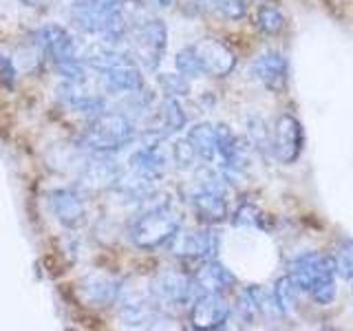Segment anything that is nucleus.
Returning <instances> with one entry per match:
<instances>
[{"instance_id": "1", "label": "nucleus", "mask_w": 353, "mask_h": 331, "mask_svg": "<svg viewBox=\"0 0 353 331\" xmlns=\"http://www.w3.org/2000/svg\"><path fill=\"white\" fill-rule=\"evenodd\" d=\"M71 18L82 33L102 38V42L117 44L126 38L128 25L119 0H75Z\"/></svg>"}, {"instance_id": "2", "label": "nucleus", "mask_w": 353, "mask_h": 331, "mask_svg": "<svg viewBox=\"0 0 353 331\" xmlns=\"http://www.w3.org/2000/svg\"><path fill=\"white\" fill-rule=\"evenodd\" d=\"M290 276L298 290L312 296L318 305H331L336 298V268L334 259L320 252H305L290 263Z\"/></svg>"}, {"instance_id": "3", "label": "nucleus", "mask_w": 353, "mask_h": 331, "mask_svg": "<svg viewBox=\"0 0 353 331\" xmlns=\"http://www.w3.org/2000/svg\"><path fill=\"white\" fill-rule=\"evenodd\" d=\"M181 230V217L170 208V203H154L132 221L130 241L141 250H157L168 245Z\"/></svg>"}, {"instance_id": "4", "label": "nucleus", "mask_w": 353, "mask_h": 331, "mask_svg": "<svg viewBox=\"0 0 353 331\" xmlns=\"http://www.w3.org/2000/svg\"><path fill=\"white\" fill-rule=\"evenodd\" d=\"M135 139V124L124 113H113V110H104L93 117L91 126L84 132V146L93 152L108 154L119 148L128 146Z\"/></svg>"}, {"instance_id": "5", "label": "nucleus", "mask_w": 353, "mask_h": 331, "mask_svg": "<svg viewBox=\"0 0 353 331\" xmlns=\"http://www.w3.org/2000/svg\"><path fill=\"white\" fill-rule=\"evenodd\" d=\"M168 31L161 20H146L132 31L130 36V58H135L139 66L154 71L163 60Z\"/></svg>"}, {"instance_id": "6", "label": "nucleus", "mask_w": 353, "mask_h": 331, "mask_svg": "<svg viewBox=\"0 0 353 331\" xmlns=\"http://www.w3.org/2000/svg\"><path fill=\"white\" fill-rule=\"evenodd\" d=\"M221 179H223V177H221ZM221 179L201 181L194 188V192L190 197V203H192L196 219L203 221L208 225L223 223V221L230 217L228 197H225L223 185L219 183Z\"/></svg>"}, {"instance_id": "7", "label": "nucleus", "mask_w": 353, "mask_h": 331, "mask_svg": "<svg viewBox=\"0 0 353 331\" xmlns=\"http://www.w3.org/2000/svg\"><path fill=\"white\" fill-rule=\"evenodd\" d=\"M305 132L294 115L283 113L272 124V154L281 163H294L303 152Z\"/></svg>"}, {"instance_id": "8", "label": "nucleus", "mask_w": 353, "mask_h": 331, "mask_svg": "<svg viewBox=\"0 0 353 331\" xmlns=\"http://www.w3.org/2000/svg\"><path fill=\"white\" fill-rule=\"evenodd\" d=\"M95 73H97L99 84H102V88L108 93L130 95L143 88L141 69L135 64V60H130V55H124V58L117 60L115 64H110L106 69L95 71Z\"/></svg>"}, {"instance_id": "9", "label": "nucleus", "mask_w": 353, "mask_h": 331, "mask_svg": "<svg viewBox=\"0 0 353 331\" xmlns=\"http://www.w3.org/2000/svg\"><path fill=\"white\" fill-rule=\"evenodd\" d=\"M150 292L161 307H181L185 303L194 301V294L199 292L192 279H188L183 274L176 272H165L159 274L152 281Z\"/></svg>"}, {"instance_id": "10", "label": "nucleus", "mask_w": 353, "mask_h": 331, "mask_svg": "<svg viewBox=\"0 0 353 331\" xmlns=\"http://www.w3.org/2000/svg\"><path fill=\"white\" fill-rule=\"evenodd\" d=\"M192 51L196 55L201 75L225 77L232 73V69H234V64H236L234 53H232L223 42L212 40V38L199 40L196 44H192Z\"/></svg>"}, {"instance_id": "11", "label": "nucleus", "mask_w": 353, "mask_h": 331, "mask_svg": "<svg viewBox=\"0 0 353 331\" xmlns=\"http://www.w3.org/2000/svg\"><path fill=\"white\" fill-rule=\"evenodd\" d=\"M250 73L256 82H261L268 91L281 93L287 86V75H290V64H287V58L281 51H263L261 55H256L250 66Z\"/></svg>"}, {"instance_id": "12", "label": "nucleus", "mask_w": 353, "mask_h": 331, "mask_svg": "<svg viewBox=\"0 0 353 331\" xmlns=\"http://www.w3.org/2000/svg\"><path fill=\"white\" fill-rule=\"evenodd\" d=\"M36 44L47 58H51L55 62V66L80 58V55H77V44H75L73 36L60 25L40 27L36 31Z\"/></svg>"}, {"instance_id": "13", "label": "nucleus", "mask_w": 353, "mask_h": 331, "mask_svg": "<svg viewBox=\"0 0 353 331\" xmlns=\"http://www.w3.org/2000/svg\"><path fill=\"white\" fill-rule=\"evenodd\" d=\"M232 309L223 294H199L192 301L190 323L194 329H221L230 320Z\"/></svg>"}, {"instance_id": "14", "label": "nucleus", "mask_w": 353, "mask_h": 331, "mask_svg": "<svg viewBox=\"0 0 353 331\" xmlns=\"http://www.w3.org/2000/svg\"><path fill=\"white\" fill-rule=\"evenodd\" d=\"M49 205L53 217L60 221L64 228L69 230H77L86 223L88 210H86V201L77 194L71 188H58L49 194Z\"/></svg>"}, {"instance_id": "15", "label": "nucleus", "mask_w": 353, "mask_h": 331, "mask_svg": "<svg viewBox=\"0 0 353 331\" xmlns=\"http://www.w3.org/2000/svg\"><path fill=\"white\" fill-rule=\"evenodd\" d=\"M183 126H185V113H183L181 104L176 102L174 97H165L148 117L146 135L165 139V137L174 135V132H179Z\"/></svg>"}, {"instance_id": "16", "label": "nucleus", "mask_w": 353, "mask_h": 331, "mask_svg": "<svg viewBox=\"0 0 353 331\" xmlns=\"http://www.w3.org/2000/svg\"><path fill=\"white\" fill-rule=\"evenodd\" d=\"M174 250L179 257L183 259H192V261H212L219 252V234L214 230H196L190 234H176L174 237Z\"/></svg>"}, {"instance_id": "17", "label": "nucleus", "mask_w": 353, "mask_h": 331, "mask_svg": "<svg viewBox=\"0 0 353 331\" xmlns=\"http://www.w3.org/2000/svg\"><path fill=\"white\" fill-rule=\"evenodd\" d=\"M148 141L139 146L130 157V172H135L148 181H157L165 172V152L161 150L159 143L163 139L146 135Z\"/></svg>"}, {"instance_id": "18", "label": "nucleus", "mask_w": 353, "mask_h": 331, "mask_svg": "<svg viewBox=\"0 0 353 331\" xmlns=\"http://www.w3.org/2000/svg\"><path fill=\"white\" fill-rule=\"evenodd\" d=\"M194 285L199 294H225L236 285V276L232 274L225 265L212 261H205L199 272L194 274Z\"/></svg>"}, {"instance_id": "19", "label": "nucleus", "mask_w": 353, "mask_h": 331, "mask_svg": "<svg viewBox=\"0 0 353 331\" xmlns=\"http://www.w3.org/2000/svg\"><path fill=\"white\" fill-rule=\"evenodd\" d=\"M80 292L88 305L106 307L121 296V283L106 274H91L80 283Z\"/></svg>"}, {"instance_id": "20", "label": "nucleus", "mask_w": 353, "mask_h": 331, "mask_svg": "<svg viewBox=\"0 0 353 331\" xmlns=\"http://www.w3.org/2000/svg\"><path fill=\"white\" fill-rule=\"evenodd\" d=\"M188 141L192 143L199 159L205 163H216L219 157V130L212 124H196L188 130Z\"/></svg>"}, {"instance_id": "21", "label": "nucleus", "mask_w": 353, "mask_h": 331, "mask_svg": "<svg viewBox=\"0 0 353 331\" xmlns=\"http://www.w3.org/2000/svg\"><path fill=\"white\" fill-rule=\"evenodd\" d=\"M119 177H121L119 166L115 161H108L102 157V159H93V161L86 163L82 179L86 185H91V188H106V185L117 183Z\"/></svg>"}, {"instance_id": "22", "label": "nucleus", "mask_w": 353, "mask_h": 331, "mask_svg": "<svg viewBox=\"0 0 353 331\" xmlns=\"http://www.w3.org/2000/svg\"><path fill=\"white\" fill-rule=\"evenodd\" d=\"M298 285L294 283V279L290 274L283 276V279L276 281L274 292H272V301L276 305V312L279 316H292L294 309L298 305Z\"/></svg>"}, {"instance_id": "23", "label": "nucleus", "mask_w": 353, "mask_h": 331, "mask_svg": "<svg viewBox=\"0 0 353 331\" xmlns=\"http://www.w3.org/2000/svg\"><path fill=\"white\" fill-rule=\"evenodd\" d=\"M248 139L263 154H272V126L263 117L254 115L248 119ZM274 157V154H272Z\"/></svg>"}, {"instance_id": "24", "label": "nucleus", "mask_w": 353, "mask_h": 331, "mask_svg": "<svg viewBox=\"0 0 353 331\" xmlns=\"http://www.w3.org/2000/svg\"><path fill=\"white\" fill-rule=\"evenodd\" d=\"M256 25L261 31L270 33V36H279L287 27V18L276 5H261L256 11Z\"/></svg>"}, {"instance_id": "25", "label": "nucleus", "mask_w": 353, "mask_h": 331, "mask_svg": "<svg viewBox=\"0 0 353 331\" xmlns=\"http://www.w3.org/2000/svg\"><path fill=\"white\" fill-rule=\"evenodd\" d=\"M334 268L336 274L345 281H353V241H342L334 254Z\"/></svg>"}, {"instance_id": "26", "label": "nucleus", "mask_w": 353, "mask_h": 331, "mask_svg": "<svg viewBox=\"0 0 353 331\" xmlns=\"http://www.w3.org/2000/svg\"><path fill=\"white\" fill-rule=\"evenodd\" d=\"M159 84L163 88V93L168 97H179V95H188L190 93V84H188L185 75H176V73H163L159 75Z\"/></svg>"}, {"instance_id": "27", "label": "nucleus", "mask_w": 353, "mask_h": 331, "mask_svg": "<svg viewBox=\"0 0 353 331\" xmlns=\"http://www.w3.org/2000/svg\"><path fill=\"white\" fill-rule=\"evenodd\" d=\"M174 64H176V69H179V73L185 75V77H201V69H199V62H196V55L192 51V44L176 53Z\"/></svg>"}, {"instance_id": "28", "label": "nucleus", "mask_w": 353, "mask_h": 331, "mask_svg": "<svg viewBox=\"0 0 353 331\" xmlns=\"http://www.w3.org/2000/svg\"><path fill=\"white\" fill-rule=\"evenodd\" d=\"M172 157H174V161H176V166H179V168H192L194 161L199 159L194 148H192V143L188 141V139H181V141L174 143Z\"/></svg>"}, {"instance_id": "29", "label": "nucleus", "mask_w": 353, "mask_h": 331, "mask_svg": "<svg viewBox=\"0 0 353 331\" xmlns=\"http://www.w3.org/2000/svg\"><path fill=\"white\" fill-rule=\"evenodd\" d=\"M234 223L236 225H261V210L259 208H254L252 203H245V205H241L239 208V212H236V219H234Z\"/></svg>"}, {"instance_id": "30", "label": "nucleus", "mask_w": 353, "mask_h": 331, "mask_svg": "<svg viewBox=\"0 0 353 331\" xmlns=\"http://www.w3.org/2000/svg\"><path fill=\"white\" fill-rule=\"evenodd\" d=\"M0 75H3V80H7V84H14L16 80V66L7 55H0Z\"/></svg>"}, {"instance_id": "31", "label": "nucleus", "mask_w": 353, "mask_h": 331, "mask_svg": "<svg viewBox=\"0 0 353 331\" xmlns=\"http://www.w3.org/2000/svg\"><path fill=\"white\" fill-rule=\"evenodd\" d=\"M20 3L27 5V7H49L55 3V0H20Z\"/></svg>"}, {"instance_id": "32", "label": "nucleus", "mask_w": 353, "mask_h": 331, "mask_svg": "<svg viewBox=\"0 0 353 331\" xmlns=\"http://www.w3.org/2000/svg\"><path fill=\"white\" fill-rule=\"evenodd\" d=\"M141 5H150V7H168L172 5V0H137Z\"/></svg>"}, {"instance_id": "33", "label": "nucleus", "mask_w": 353, "mask_h": 331, "mask_svg": "<svg viewBox=\"0 0 353 331\" xmlns=\"http://www.w3.org/2000/svg\"><path fill=\"white\" fill-rule=\"evenodd\" d=\"M119 3H121V0H119ZM130 3H137V0H130Z\"/></svg>"}]
</instances>
